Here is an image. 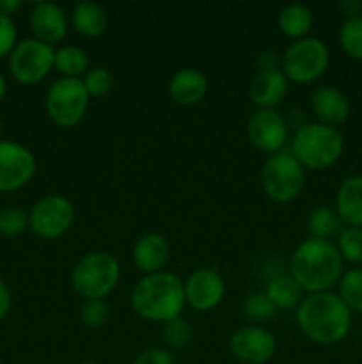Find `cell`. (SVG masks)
Returning a JSON list of instances; mask_svg holds the SVG:
<instances>
[{
    "label": "cell",
    "mask_w": 362,
    "mask_h": 364,
    "mask_svg": "<svg viewBox=\"0 0 362 364\" xmlns=\"http://www.w3.org/2000/svg\"><path fill=\"white\" fill-rule=\"evenodd\" d=\"M343 263L334 242L309 237L291 255L290 276L305 294L332 291L343 276Z\"/></svg>",
    "instance_id": "6da1fadb"
},
{
    "label": "cell",
    "mask_w": 362,
    "mask_h": 364,
    "mask_svg": "<svg viewBox=\"0 0 362 364\" xmlns=\"http://www.w3.org/2000/svg\"><path fill=\"white\" fill-rule=\"evenodd\" d=\"M297 322L312 343L336 345L350 333L351 311L334 291L307 294L297 308Z\"/></svg>",
    "instance_id": "7a4b0ae2"
},
{
    "label": "cell",
    "mask_w": 362,
    "mask_h": 364,
    "mask_svg": "<svg viewBox=\"0 0 362 364\" xmlns=\"http://www.w3.org/2000/svg\"><path fill=\"white\" fill-rule=\"evenodd\" d=\"M185 304L183 279L172 272L148 274L131 291V309L148 322L165 323L177 318Z\"/></svg>",
    "instance_id": "3957f363"
},
{
    "label": "cell",
    "mask_w": 362,
    "mask_h": 364,
    "mask_svg": "<svg viewBox=\"0 0 362 364\" xmlns=\"http://www.w3.org/2000/svg\"><path fill=\"white\" fill-rule=\"evenodd\" d=\"M344 139L337 128L322 123H307L298 128L291 141V155L304 169L323 171L341 159Z\"/></svg>",
    "instance_id": "277c9868"
},
{
    "label": "cell",
    "mask_w": 362,
    "mask_h": 364,
    "mask_svg": "<svg viewBox=\"0 0 362 364\" xmlns=\"http://www.w3.org/2000/svg\"><path fill=\"white\" fill-rule=\"evenodd\" d=\"M121 277V267L116 256L105 251H92L82 256L71 272L73 290L85 301L103 299L116 290Z\"/></svg>",
    "instance_id": "5b68a950"
},
{
    "label": "cell",
    "mask_w": 362,
    "mask_h": 364,
    "mask_svg": "<svg viewBox=\"0 0 362 364\" xmlns=\"http://www.w3.org/2000/svg\"><path fill=\"white\" fill-rule=\"evenodd\" d=\"M330 64L329 46L318 38L298 39L291 43L280 57V70L295 84H312L325 75Z\"/></svg>",
    "instance_id": "8992f818"
},
{
    "label": "cell",
    "mask_w": 362,
    "mask_h": 364,
    "mask_svg": "<svg viewBox=\"0 0 362 364\" xmlns=\"http://www.w3.org/2000/svg\"><path fill=\"white\" fill-rule=\"evenodd\" d=\"M305 171L291 153L279 151L270 156L261 169V187L266 198L279 205L295 201L304 188Z\"/></svg>",
    "instance_id": "52a82bcc"
},
{
    "label": "cell",
    "mask_w": 362,
    "mask_h": 364,
    "mask_svg": "<svg viewBox=\"0 0 362 364\" xmlns=\"http://www.w3.org/2000/svg\"><path fill=\"white\" fill-rule=\"evenodd\" d=\"M89 95L82 78H62L50 85L45 109L50 121L60 128H73L87 112Z\"/></svg>",
    "instance_id": "ba28073f"
},
{
    "label": "cell",
    "mask_w": 362,
    "mask_h": 364,
    "mask_svg": "<svg viewBox=\"0 0 362 364\" xmlns=\"http://www.w3.org/2000/svg\"><path fill=\"white\" fill-rule=\"evenodd\" d=\"M55 50L35 38L16 43L9 55V70L14 80L23 85H35L53 70Z\"/></svg>",
    "instance_id": "9c48e42d"
},
{
    "label": "cell",
    "mask_w": 362,
    "mask_h": 364,
    "mask_svg": "<svg viewBox=\"0 0 362 364\" xmlns=\"http://www.w3.org/2000/svg\"><path fill=\"white\" fill-rule=\"evenodd\" d=\"M73 220V203L60 194L45 196L28 212V228L43 240H55L66 235Z\"/></svg>",
    "instance_id": "30bf717a"
},
{
    "label": "cell",
    "mask_w": 362,
    "mask_h": 364,
    "mask_svg": "<svg viewBox=\"0 0 362 364\" xmlns=\"http://www.w3.org/2000/svg\"><path fill=\"white\" fill-rule=\"evenodd\" d=\"M35 174V156L13 141H0V192H14Z\"/></svg>",
    "instance_id": "8fae6325"
},
{
    "label": "cell",
    "mask_w": 362,
    "mask_h": 364,
    "mask_svg": "<svg viewBox=\"0 0 362 364\" xmlns=\"http://www.w3.org/2000/svg\"><path fill=\"white\" fill-rule=\"evenodd\" d=\"M247 135L259 151L275 155L287 142V123L275 109H258L248 117Z\"/></svg>",
    "instance_id": "7c38bea8"
},
{
    "label": "cell",
    "mask_w": 362,
    "mask_h": 364,
    "mask_svg": "<svg viewBox=\"0 0 362 364\" xmlns=\"http://www.w3.org/2000/svg\"><path fill=\"white\" fill-rule=\"evenodd\" d=\"M231 354L243 364H265L277 350V340L268 329L259 326H245L229 340Z\"/></svg>",
    "instance_id": "4fadbf2b"
},
{
    "label": "cell",
    "mask_w": 362,
    "mask_h": 364,
    "mask_svg": "<svg viewBox=\"0 0 362 364\" xmlns=\"http://www.w3.org/2000/svg\"><path fill=\"white\" fill-rule=\"evenodd\" d=\"M185 302L195 311H212L226 295V283L215 269H199L183 281Z\"/></svg>",
    "instance_id": "5bb4252c"
},
{
    "label": "cell",
    "mask_w": 362,
    "mask_h": 364,
    "mask_svg": "<svg viewBox=\"0 0 362 364\" xmlns=\"http://www.w3.org/2000/svg\"><path fill=\"white\" fill-rule=\"evenodd\" d=\"M290 80L280 66H263L254 75L248 87V96L258 109H275L286 98Z\"/></svg>",
    "instance_id": "9a60e30c"
},
{
    "label": "cell",
    "mask_w": 362,
    "mask_h": 364,
    "mask_svg": "<svg viewBox=\"0 0 362 364\" xmlns=\"http://www.w3.org/2000/svg\"><path fill=\"white\" fill-rule=\"evenodd\" d=\"M31 28L38 41L53 46L67 34V16L57 4H35L31 13Z\"/></svg>",
    "instance_id": "2e32d148"
},
{
    "label": "cell",
    "mask_w": 362,
    "mask_h": 364,
    "mask_svg": "<svg viewBox=\"0 0 362 364\" xmlns=\"http://www.w3.org/2000/svg\"><path fill=\"white\" fill-rule=\"evenodd\" d=\"M311 109L318 123L339 127L350 117V102L343 91L330 85H322L311 95Z\"/></svg>",
    "instance_id": "e0dca14e"
},
{
    "label": "cell",
    "mask_w": 362,
    "mask_h": 364,
    "mask_svg": "<svg viewBox=\"0 0 362 364\" xmlns=\"http://www.w3.org/2000/svg\"><path fill=\"white\" fill-rule=\"evenodd\" d=\"M131 256H133L135 267L142 270L146 276L163 272V267L169 263L170 258L169 242L158 233H146L135 242Z\"/></svg>",
    "instance_id": "ac0fdd59"
},
{
    "label": "cell",
    "mask_w": 362,
    "mask_h": 364,
    "mask_svg": "<svg viewBox=\"0 0 362 364\" xmlns=\"http://www.w3.org/2000/svg\"><path fill=\"white\" fill-rule=\"evenodd\" d=\"M208 78L195 68H183L176 71L169 82V95L180 105H197L208 92Z\"/></svg>",
    "instance_id": "d6986e66"
},
{
    "label": "cell",
    "mask_w": 362,
    "mask_h": 364,
    "mask_svg": "<svg viewBox=\"0 0 362 364\" xmlns=\"http://www.w3.org/2000/svg\"><path fill=\"white\" fill-rule=\"evenodd\" d=\"M336 212L344 228H362V176H350L339 185Z\"/></svg>",
    "instance_id": "ffe728a7"
},
{
    "label": "cell",
    "mask_w": 362,
    "mask_h": 364,
    "mask_svg": "<svg viewBox=\"0 0 362 364\" xmlns=\"http://www.w3.org/2000/svg\"><path fill=\"white\" fill-rule=\"evenodd\" d=\"M71 25L77 31V34L94 39L106 31L109 18H106L105 9L99 4L80 2L71 11Z\"/></svg>",
    "instance_id": "44dd1931"
},
{
    "label": "cell",
    "mask_w": 362,
    "mask_h": 364,
    "mask_svg": "<svg viewBox=\"0 0 362 364\" xmlns=\"http://www.w3.org/2000/svg\"><path fill=\"white\" fill-rule=\"evenodd\" d=\"M312 21H314L312 11L309 7L302 6V4H290V6H286L280 11L279 18H277L280 32L286 38L295 39V41L307 38L309 31L312 27Z\"/></svg>",
    "instance_id": "7402d4cb"
},
{
    "label": "cell",
    "mask_w": 362,
    "mask_h": 364,
    "mask_svg": "<svg viewBox=\"0 0 362 364\" xmlns=\"http://www.w3.org/2000/svg\"><path fill=\"white\" fill-rule=\"evenodd\" d=\"M265 294L272 301L277 309H293L304 299V290L298 287L297 281L287 274V276H277L268 281Z\"/></svg>",
    "instance_id": "603a6c76"
},
{
    "label": "cell",
    "mask_w": 362,
    "mask_h": 364,
    "mask_svg": "<svg viewBox=\"0 0 362 364\" xmlns=\"http://www.w3.org/2000/svg\"><path fill=\"white\" fill-rule=\"evenodd\" d=\"M344 230L343 220L337 215L336 208L330 206H318L312 210L307 217V231L312 238L319 240H332L339 237L341 231Z\"/></svg>",
    "instance_id": "cb8c5ba5"
},
{
    "label": "cell",
    "mask_w": 362,
    "mask_h": 364,
    "mask_svg": "<svg viewBox=\"0 0 362 364\" xmlns=\"http://www.w3.org/2000/svg\"><path fill=\"white\" fill-rule=\"evenodd\" d=\"M53 68L62 75V78H80L89 70V57L80 46L66 45L55 50Z\"/></svg>",
    "instance_id": "d4e9b609"
},
{
    "label": "cell",
    "mask_w": 362,
    "mask_h": 364,
    "mask_svg": "<svg viewBox=\"0 0 362 364\" xmlns=\"http://www.w3.org/2000/svg\"><path fill=\"white\" fill-rule=\"evenodd\" d=\"M339 297L351 313L362 315V269H351L343 272L339 283Z\"/></svg>",
    "instance_id": "484cf974"
},
{
    "label": "cell",
    "mask_w": 362,
    "mask_h": 364,
    "mask_svg": "<svg viewBox=\"0 0 362 364\" xmlns=\"http://www.w3.org/2000/svg\"><path fill=\"white\" fill-rule=\"evenodd\" d=\"M339 45L348 57L362 60V16L351 18L341 25Z\"/></svg>",
    "instance_id": "4316f807"
},
{
    "label": "cell",
    "mask_w": 362,
    "mask_h": 364,
    "mask_svg": "<svg viewBox=\"0 0 362 364\" xmlns=\"http://www.w3.org/2000/svg\"><path fill=\"white\" fill-rule=\"evenodd\" d=\"M162 338L169 348L183 350V348L190 345L192 338H194V331H192V326L183 316H177V318H172L163 323Z\"/></svg>",
    "instance_id": "83f0119b"
},
{
    "label": "cell",
    "mask_w": 362,
    "mask_h": 364,
    "mask_svg": "<svg viewBox=\"0 0 362 364\" xmlns=\"http://www.w3.org/2000/svg\"><path fill=\"white\" fill-rule=\"evenodd\" d=\"M243 313L251 322L261 323L272 320L275 316L277 308L272 304L265 291H254V294L245 297Z\"/></svg>",
    "instance_id": "f1b7e54d"
},
{
    "label": "cell",
    "mask_w": 362,
    "mask_h": 364,
    "mask_svg": "<svg viewBox=\"0 0 362 364\" xmlns=\"http://www.w3.org/2000/svg\"><path fill=\"white\" fill-rule=\"evenodd\" d=\"M336 247L343 262L362 263V228H344Z\"/></svg>",
    "instance_id": "f546056e"
},
{
    "label": "cell",
    "mask_w": 362,
    "mask_h": 364,
    "mask_svg": "<svg viewBox=\"0 0 362 364\" xmlns=\"http://www.w3.org/2000/svg\"><path fill=\"white\" fill-rule=\"evenodd\" d=\"M82 82H84V87L85 91H87L89 98H91V96H94V98H102V96L109 95L110 89H112L114 77L106 68L96 66V68H91V70H87V73L84 75Z\"/></svg>",
    "instance_id": "4dcf8cb0"
},
{
    "label": "cell",
    "mask_w": 362,
    "mask_h": 364,
    "mask_svg": "<svg viewBox=\"0 0 362 364\" xmlns=\"http://www.w3.org/2000/svg\"><path fill=\"white\" fill-rule=\"evenodd\" d=\"M28 228V213H25L21 208H9L0 210V235L4 237H18Z\"/></svg>",
    "instance_id": "1f68e13d"
},
{
    "label": "cell",
    "mask_w": 362,
    "mask_h": 364,
    "mask_svg": "<svg viewBox=\"0 0 362 364\" xmlns=\"http://www.w3.org/2000/svg\"><path fill=\"white\" fill-rule=\"evenodd\" d=\"M109 306L105 301L99 299H91V301H84L80 308V318L89 329H99L109 320Z\"/></svg>",
    "instance_id": "d6a6232c"
},
{
    "label": "cell",
    "mask_w": 362,
    "mask_h": 364,
    "mask_svg": "<svg viewBox=\"0 0 362 364\" xmlns=\"http://www.w3.org/2000/svg\"><path fill=\"white\" fill-rule=\"evenodd\" d=\"M16 46V25L9 16L0 14V59L11 55Z\"/></svg>",
    "instance_id": "836d02e7"
},
{
    "label": "cell",
    "mask_w": 362,
    "mask_h": 364,
    "mask_svg": "<svg viewBox=\"0 0 362 364\" xmlns=\"http://www.w3.org/2000/svg\"><path fill=\"white\" fill-rule=\"evenodd\" d=\"M133 364H174V355L169 348H146L144 352H141V354L135 358Z\"/></svg>",
    "instance_id": "e575fe53"
},
{
    "label": "cell",
    "mask_w": 362,
    "mask_h": 364,
    "mask_svg": "<svg viewBox=\"0 0 362 364\" xmlns=\"http://www.w3.org/2000/svg\"><path fill=\"white\" fill-rule=\"evenodd\" d=\"M339 11L346 16V20L362 16V2L361 0H341Z\"/></svg>",
    "instance_id": "d590c367"
},
{
    "label": "cell",
    "mask_w": 362,
    "mask_h": 364,
    "mask_svg": "<svg viewBox=\"0 0 362 364\" xmlns=\"http://www.w3.org/2000/svg\"><path fill=\"white\" fill-rule=\"evenodd\" d=\"M11 304H13V301H11L9 288H7L4 281H0V320H4L9 315Z\"/></svg>",
    "instance_id": "8d00e7d4"
},
{
    "label": "cell",
    "mask_w": 362,
    "mask_h": 364,
    "mask_svg": "<svg viewBox=\"0 0 362 364\" xmlns=\"http://www.w3.org/2000/svg\"><path fill=\"white\" fill-rule=\"evenodd\" d=\"M20 7H21L20 0H0V14H4V16L11 18V14L16 13Z\"/></svg>",
    "instance_id": "74e56055"
},
{
    "label": "cell",
    "mask_w": 362,
    "mask_h": 364,
    "mask_svg": "<svg viewBox=\"0 0 362 364\" xmlns=\"http://www.w3.org/2000/svg\"><path fill=\"white\" fill-rule=\"evenodd\" d=\"M4 96H6V78L0 73V102L4 100Z\"/></svg>",
    "instance_id": "f35d334b"
},
{
    "label": "cell",
    "mask_w": 362,
    "mask_h": 364,
    "mask_svg": "<svg viewBox=\"0 0 362 364\" xmlns=\"http://www.w3.org/2000/svg\"><path fill=\"white\" fill-rule=\"evenodd\" d=\"M80 364H99V363H94V361H84V363H80Z\"/></svg>",
    "instance_id": "ab89813d"
}]
</instances>
